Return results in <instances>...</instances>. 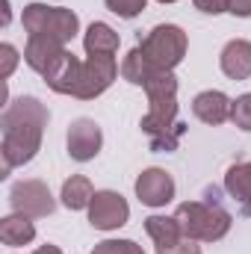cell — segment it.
I'll return each instance as SVG.
<instances>
[{"label": "cell", "mask_w": 251, "mask_h": 254, "mask_svg": "<svg viewBox=\"0 0 251 254\" xmlns=\"http://www.w3.org/2000/svg\"><path fill=\"white\" fill-rule=\"evenodd\" d=\"M0 127H3V142H0L3 175L0 178H6L15 166L30 163L42 148V133L48 127V107L39 98H18L6 107Z\"/></svg>", "instance_id": "cell-1"}, {"label": "cell", "mask_w": 251, "mask_h": 254, "mask_svg": "<svg viewBox=\"0 0 251 254\" xmlns=\"http://www.w3.org/2000/svg\"><path fill=\"white\" fill-rule=\"evenodd\" d=\"M142 89L148 95L142 130L151 136V148L175 151L184 136V125H178V77L172 71H154Z\"/></svg>", "instance_id": "cell-2"}, {"label": "cell", "mask_w": 251, "mask_h": 254, "mask_svg": "<svg viewBox=\"0 0 251 254\" xmlns=\"http://www.w3.org/2000/svg\"><path fill=\"white\" fill-rule=\"evenodd\" d=\"M181 234L195 243H216L231 231V213L216 201V190H207L204 201H187L175 210Z\"/></svg>", "instance_id": "cell-3"}, {"label": "cell", "mask_w": 251, "mask_h": 254, "mask_svg": "<svg viewBox=\"0 0 251 254\" xmlns=\"http://www.w3.org/2000/svg\"><path fill=\"white\" fill-rule=\"evenodd\" d=\"M24 21V30L30 36H39V39H51V42H60L68 45L77 30H80V18L65 9V6H48V3H30L21 15Z\"/></svg>", "instance_id": "cell-4"}, {"label": "cell", "mask_w": 251, "mask_h": 254, "mask_svg": "<svg viewBox=\"0 0 251 254\" xmlns=\"http://www.w3.org/2000/svg\"><path fill=\"white\" fill-rule=\"evenodd\" d=\"M139 48L145 51V57L151 60L154 68L172 71L175 65L184 63V57H187V33L178 24H160V27H154L142 39Z\"/></svg>", "instance_id": "cell-5"}, {"label": "cell", "mask_w": 251, "mask_h": 254, "mask_svg": "<svg viewBox=\"0 0 251 254\" xmlns=\"http://www.w3.org/2000/svg\"><path fill=\"white\" fill-rule=\"evenodd\" d=\"M119 77V63L116 57H107V54H98V57H89L83 63V71H80V86H77V95L80 101H92L98 95H104L113 80Z\"/></svg>", "instance_id": "cell-6"}, {"label": "cell", "mask_w": 251, "mask_h": 254, "mask_svg": "<svg viewBox=\"0 0 251 254\" xmlns=\"http://www.w3.org/2000/svg\"><path fill=\"white\" fill-rule=\"evenodd\" d=\"M9 201H12V210L21 213V216H30V219H42V216H51L57 201L51 190L42 184V181H18L12 192H9Z\"/></svg>", "instance_id": "cell-7"}, {"label": "cell", "mask_w": 251, "mask_h": 254, "mask_svg": "<svg viewBox=\"0 0 251 254\" xmlns=\"http://www.w3.org/2000/svg\"><path fill=\"white\" fill-rule=\"evenodd\" d=\"M127 216H130V207H127L125 195L113 190H104V192H95L92 204H89V222L92 228L98 231H116L127 225Z\"/></svg>", "instance_id": "cell-8"}, {"label": "cell", "mask_w": 251, "mask_h": 254, "mask_svg": "<svg viewBox=\"0 0 251 254\" xmlns=\"http://www.w3.org/2000/svg\"><path fill=\"white\" fill-rule=\"evenodd\" d=\"M101 145H104V133L92 119H77L68 127V154H71V160L89 163V160L98 157Z\"/></svg>", "instance_id": "cell-9"}, {"label": "cell", "mask_w": 251, "mask_h": 254, "mask_svg": "<svg viewBox=\"0 0 251 254\" xmlns=\"http://www.w3.org/2000/svg\"><path fill=\"white\" fill-rule=\"evenodd\" d=\"M136 198L145 207H166L175 198V181L166 169H145L136 178Z\"/></svg>", "instance_id": "cell-10"}, {"label": "cell", "mask_w": 251, "mask_h": 254, "mask_svg": "<svg viewBox=\"0 0 251 254\" xmlns=\"http://www.w3.org/2000/svg\"><path fill=\"white\" fill-rule=\"evenodd\" d=\"M80 71H83V63L71 54V51H60L57 60L45 68V83L60 92V95H77V86H80Z\"/></svg>", "instance_id": "cell-11"}, {"label": "cell", "mask_w": 251, "mask_h": 254, "mask_svg": "<svg viewBox=\"0 0 251 254\" xmlns=\"http://www.w3.org/2000/svg\"><path fill=\"white\" fill-rule=\"evenodd\" d=\"M231 110H234V101L225 95V92H216V89H207L201 95H195L192 101V113L198 122L204 125H225L231 119Z\"/></svg>", "instance_id": "cell-12"}, {"label": "cell", "mask_w": 251, "mask_h": 254, "mask_svg": "<svg viewBox=\"0 0 251 254\" xmlns=\"http://www.w3.org/2000/svg\"><path fill=\"white\" fill-rule=\"evenodd\" d=\"M222 71L231 77V80H249L251 77V42L246 39H234L222 48V57H219Z\"/></svg>", "instance_id": "cell-13"}, {"label": "cell", "mask_w": 251, "mask_h": 254, "mask_svg": "<svg viewBox=\"0 0 251 254\" xmlns=\"http://www.w3.org/2000/svg\"><path fill=\"white\" fill-rule=\"evenodd\" d=\"M83 48L89 57H98V54H107V57H116L119 51V33L104 24V21H95L89 30H86V39H83Z\"/></svg>", "instance_id": "cell-14"}, {"label": "cell", "mask_w": 251, "mask_h": 254, "mask_svg": "<svg viewBox=\"0 0 251 254\" xmlns=\"http://www.w3.org/2000/svg\"><path fill=\"white\" fill-rule=\"evenodd\" d=\"M0 240H3V246H12V249L30 246V243L36 240V228H33L30 216L12 213V216L0 219Z\"/></svg>", "instance_id": "cell-15"}, {"label": "cell", "mask_w": 251, "mask_h": 254, "mask_svg": "<svg viewBox=\"0 0 251 254\" xmlns=\"http://www.w3.org/2000/svg\"><path fill=\"white\" fill-rule=\"evenodd\" d=\"M225 190L231 192V198L240 201L243 210L249 213L251 210V160L237 163V166L228 169V175H225Z\"/></svg>", "instance_id": "cell-16"}, {"label": "cell", "mask_w": 251, "mask_h": 254, "mask_svg": "<svg viewBox=\"0 0 251 254\" xmlns=\"http://www.w3.org/2000/svg\"><path fill=\"white\" fill-rule=\"evenodd\" d=\"M154 71H163V68H154L151 60L145 57V51H142L139 45L127 54L125 63H122V77H125L127 83H133V86H145V83H148V77H151Z\"/></svg>", "instance_id": "cell-17"}, {"label": "cell", "mask_w": 251, "mask_h": 254, "mask_svg": "<svg viewBox=\"0 0 251 254\" xmlns=\"http://www.w3.org/2000/svg\"><path fill=\"white\" fill-rule=\"evenodd\" d=\"M63 204L68 210H83V207H89L92 204V198H95V190H92V181L86 178V175H74V178H68L63 184Z\"/></svg>", "instance_id": "cell-18"}, {"label": "cell", "mask_w": 251, "mask_h": 254, "mask_svg": "<svg viewBox=\"0 0 251 254\" xmlns=\"http://www.w3.org/2000/svg\"><path fill=\"white\" fill-rule=\"evenodd\" d=\"M145 231H148V237L154 240V246H172V243L184 240V234H181L175 216H148V219H145Z\"/></svg>", "instance_id": "cell-19"}, {"label": "cell", "mask_w": 251, "mask_h": 254, "mask_svg": "<svg viewBox=\"0 0 251 254\" xmlns=\"http://www.w3.org/2000/svg\"><path fill=\"white\" fill-rule=\"evenodd\" d=\"M92 254H145V252L133 240H104V243L95 246Z\"/></svg>", "instance_id": "cell-20"}, {"label": "cell", "mask_w": 251, "mask_h": 254, "mask_svg": "<svg viewBox=\"0 0 251 254\" xmlns=\"http://www.w3.org/2000/svg\"><path fill=\"white\" fill-rule=\"evenodd\" d=\"M231 122L240 127V130H249V133H251V92H249V95H240V98L234 101Z\"/></svg>", "instance_id": "cell-21"}, {"label": "cell", "mask_w": 251, "mask_h": 254, "mask_svg": "<svg viewBox=\"0 0 251 254\" xmlns=\"http://www.w3.org/2000/svg\"><path fill=\"white\" fill-rule=\"evenodd\" d=\"M104 3H107V9L116 12L119 18H136V15L145 9L148 0H104Z\"/></svg>", "instance_id": "cell-22"}, {"label": "cell", "mask_w": 251, "mask_h": 254, "mask_svg": "<svg viewBox=\"0 0 251 254\" xmlns=\"http://www.w3.org/2000/svg\"><path fill=\"white\" fill-rule=\"evenodd\" d=\"M18 65V51L12 45H0V80H9Z\"/></svg>", "instance_id": "cell-23"}, {"label": "cell", "mask_w": 251, "mask_h": 254, "mask_svg": "<svg viewBox=\"0 0 251 254\" xmlns=\"http://www.w3.org/2000/svg\"><path fill=\"white\" fill-rule=\"evenodd\" d=\"M157 254H201V246L195 240H178L172 246H157Z\"/></svg>", "instance_id": "cell-24"}, {"label": "cell", "mask_w": 251, "mask_h": 254, "mask_svg": "<svg viewBox=\"0 0 251 254\" xmlns=\"http://www.w3.org/2000/svg\"><path fill=\"white\" fill-rule=\"evenodd\" d=\"M192 3H195V9L204 12V15H222V12H228V6H231V0H192Z\"/></svg>", "instance_id": "cell-25"}, {"label": "cell", "mask_w": 251, "mask_h": 254, "mask_svg": "<svg viewBox=\"0 0 251 254\" xmlns=\"http://www.w3.org/2000/svg\"><path fill=\"white\" fill-rule=\"evenodd\" d=\"M228 12H231V15H237V18H249V15H251V0H231Z\"/></svg>", "instance_id": "cell-26"}, {"label": "cell", "mask_w": 251, "mask_h": 254, "mask_svg": "<svg viewBox=\"0 0 251 254\" xmlns=\"http://www.w3.org/2000/svg\"><path fill=\"white\" fill-rule=\"evenodd\" d=\"M33 254H63V252H60V246H42V249H36Z\"/></svg>", "instance_id": "cell-27"}, {"label": "cell", "mask_w": 251, "mask_h": 254, "mask_svg": "<svg viewBox=\"0 0 251 254\" xmlns=\"http://www.w3.org/2000/svg\"><path fill=\"white\" fill-rule=\"evenodd\" d=\"M0 6H3V18H0V24L6 27V24H9V0H3Z\"/></svg>", "instance_id": "cell-28"}, {"label": "cell", "mask_w": 251, "mask_h": 254, "mask_svg": "<svg viewBox=\"0 0 251 254\" xmlns=\"http://www.w3.org/2000/svg\"><path fill=\"white\" fill-rule=\"evenodd\" d=\"M160 3H175V0H160Z\"/></svg>", "instance_id": "cell-29"}]
</instances>
